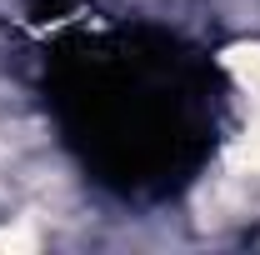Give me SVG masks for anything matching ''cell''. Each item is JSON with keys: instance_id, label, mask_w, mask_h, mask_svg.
I'll list each match as a JSON object with an SVG mask.
<instances>
[{"instance_id": "obj_1", "label": "cell", "mask_w": 260, "mask_h": 255, "mask_svg": "<svg viewBox=\"0 0 260 255\" xmlns=\"http://www.w3.org/2000/svg\"><path fill=\"white\" fill-rule=\"evenodd\" d=\"M50 105L105 185L160 195L190 180L210 145L215 75L175 35L110 30L55 55Z\"/></svg>"}]
</instances>
